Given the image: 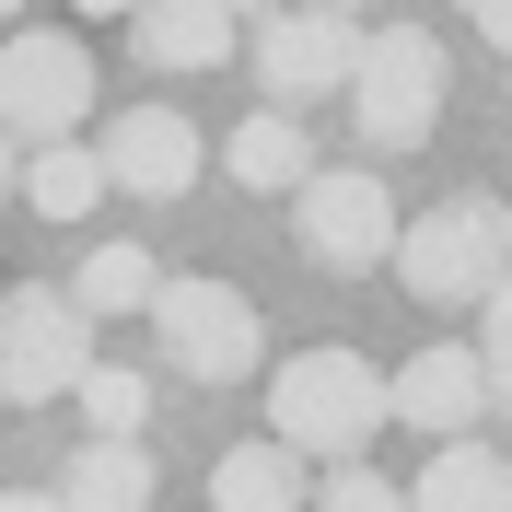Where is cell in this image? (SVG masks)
<instances>
[{
	"label": "cell",
	"instance_id": "10",
	"mask_svg": "<svg viewBox=\"0 0 512 512\" xmlns=\"http://www.w3.org/2000/svg\"><path fill=\"white\" fill-rule=\"evenodd\" d=\"M478 408H489V373H478L466 350H419L408 373H384V419H408V431L478 443Z\"/></svg>",
	"mask_w": 512,
	"mask_h": 512
},
{
	"label": "cell",
	"instance_id": "4",
	"mask_svg": "<svg viewBox=\"0 0 512 512\" xmlns=\"http://www.w3.org/2000/svg\"><path fill=\"white\" fill-rule=\"evenodd\" d=\"M82 117H94V47L59 35V24H24L12 47H0V140L59 152Z\"/></svg>",
	"mask_w": 512,
	"mask_h": 512
},
{
	"label": "cell",
	"instance_id": "3",
	"mask_svg": "<svg viewBox=\"0 0 512 512\" xmlns=\"http://www.w3.org/2000/svg\"><path fill=\"white\" fill-rule=\"evenodd\" d=\"M384 268H408L419 303H501V198H443V210H419L396 245H384Z\"/></svg>",
	"mask_w": 512,
	"mask_h": 512
},
{
	"label": "cell",
	"instance_id": "13",
	"mask_svg": "<svg viewBox=\"0 0 512 512\" xmlns=\"http://www.w3.org/2000/svg\"><path fill=\"white\" fill-rule=\"evenodd\" d=\"M59 291H70V315H82V326H105V315H152L163 268H152L140 245H94V256H82V280H59Z\"/></svg>",
	"mask_w": 512,
	"mask_h": 512
},
{
	"label": "cell",
	"instance_id": "7",
	"mask_svg": "<svg viewBox=\"0 0 512 512\" xmlns=\"http://www.w3.org/2000/svg\"><path fill=\"white\" fill-rule=\"evenodd\" d=\"M291 245L315 256V268H384V245H396V198L373 187V175H303L291 187Z\"/></svg>",
	"mask_w": 512,
	"mask_h": 512
},
{
	"label": "cell",
	"instance_id": "19",
	"mask_svg": "<svg viewBox=\"0 0 512 512\" xmlns=\"http://www.w3.org/2000/svg\"><path fill=\"white\" fill-rule=\"evenodd\" d=\"M303 501H315V512H408V489H396V478H373V466H338V478H326V489H303Z\"/></svg>",
	"mask_w": 512,
	"mask_h": 512
},
{
	"label": "cell",
	"instance_id": "16",
	"mask_svg": "<svg viewBox=\"0 0 512 512\" xmlns=\"http://www.w3.org/2000/svg\"><path fill=\"white\" fill-rule=\"evenodd\" d=\"M222 163H233V187H268V198H291L303 175H315V152H303V117H245Z\"/></svg>",
	"mask_w": 512,
	"mask_h": 512
},
{
	"label": "cell",
	"instance_id": "15",
	"mask_svg": "<svg viewBox=\"0 0 512 512\" xmlns=\"http://www.w3.org/2000/svg\"><path fill=\"white\" fill-rule=\"evenodd\" d=\"M233 24H245V12H222V0H163V12H140V47H152L163 70H210L233 47Z\"/></svg>",
	"mask_w": 512,
	"mask_h": 512
},
{
	"label": "cell",
	"instance_id": "1",
	"mask_svg": "<svg viewBox=\"0 0 512 512\" xmlns=\"http://www.w3.org/2000/svg\"><path fill=\"white\" fill-rule=\"evenodd\" d=\"M384 431V373L361 350H291L280 373H268V443L303 466V454H326V466H361V443Z\"/></svg>",
	"mask_w": 512,
	"mask_h": 512
},
{
	"label": "cell",
	"instance_id": "17",
	"mask_svg": "<svg viewBox=\"0 0 512 512\" xmlns=\"http://www.w3.org/2000/svg\"><path fill=\"white\" fill-rule=\"evenodd\" d=\"M12 198H24L35 222H82V210L105 198V175H94V152H82V140H59V152H35L24 175H12Z\"/></svg>",
	"mask_w": 512,
	"mask_h": 512
},
{
	"label": "cell",
	"instance_id": "6",
	"mask_svg": "<svg viewBox=\"0 0 512 512\" xmlns=\"http://www.w3.org/2000/svg\"><path fill=\"white\" fill-rule=\"evenodd\" d=\"M94 373V326L70 315V291H0V396L12 408H47Z\"/></svg>",
	"mask_w": 512,
	"mask_h": 512
},
{
	"label": "cell",
	"instance_id": "11",
	"mask_svg": "<svg viewBox=\"0 0 512 512\" xmlns=\"http://www.w3.org/2000/svg\"><path fill=\"white\" fill-rule=\"evenodd\" d=\"M152 454L140 443H82L70 454V478H59V512H152Z\"/></svg>",
	"mask_w": 512,
	"mask_h": 512
},
{
	"label": "cell",
	"instance_id": "2",
	"mask_svg": "<svg viewBox=\"0 0 512 512\" xmlns=\"http://www.w3.org/2000/svg\"><path fill=\"white\" fill-rule=\"evenodd\" d=\"M338 94H350L373 152H419L443 128V47H431V24H361V59Z\"/></svg>",
	"mask_w": 512,
	"mask_h": 512
},
{
	"label": "cell",
	"instance_id": "21",
	"mask_svg": "<svg viewBox=\"0 0 512 512\" xmlns=\"http://www.w3.org/2000/svg\"><path fill=\"white\" fill-rule=\"evenodd\" d=\"M0 198H12V140H0Z\"/></svg>",
	"mask_w": 512,
	"mask_h": 512
},
{
	"label": "cell",
	"instance_id": "20",
	"mask_svg": "<svg viewBox=\"0 0 512 512\" xmlns=\"http://www.w3.org/2000/svg\"><path fill=\"white\" fill-rule=\"evenodd\" d=\"M0 512H59V501H35V489H0Z\"/></svg>",
	"mask_w": 512,
	"mask_h": 512
},
{
	"label": "cell",
	"instance_id": "14",
	"mask_svg": "<svg viewBox=\"0 0 512 512\" xmlns=\"http://www.w3.org/2000/svg\"><path fill=\"white\" fill-rule=\"evenodd\" d=\"M210 512H303V466L280 443H233L210 466Z\"/></svg>",
	"mask_w": 512,
	"mask_h": 512
},
{
	"label": "cell",
	"instance_id": "12",
	"mask_svg": "<svg viewBox=\"0 0 512 512\" xmlns=\"http://www.w3.org/2000/svg\"><path fill=\"white\" fill-rule=\"evenodd\" d=\"M408 512H512L501 454H489V443H443V454L408 478Z\"/></svg>",
	"mask_w": 512,
	"mask_h": 512
},
{
	"label": "cell",
	"instance_id": "8",
	"mask_svg": "<svg viewBox=\"0 0 512 512\" xmlns=\"http://www.w3.org/2000/svg\"><path fill=\"white\" fill-rule=\"evenodd\" d=\"M361 59V12L315 0V12H256V70H268V94L303 105V94H338Z\"/></svg>",
	"mask_w": 512,
	"mask_h": 512
},
{
	"label": "cell",
	"instance_id": "18",
	"mask_svg": "<svg viewBox=\"0 0 512 512\" xmlns=\"http://www.w3.org/2000/svg\"><path fill=\"white\" fill-rule=\"evenodd\" d=\"M70 396L94 419V443H140V419H152V373H140V361H94Z\"/></svg>",
	"mask_w": 512,
	"mask_h": 512
},
{
	"label": "cell",
	"instance_id": "5",
	"mask_svg": "<svg viewBox=\"0 0 512 512\" xmlns=\"http://www.w3.org/2000/svg\"><path fill=\"white\" fill-rule=\"evenodd\" d=\"M152 338H163V361L187 384H245L268 361V326H256V303L233 280H163L152 291Z\"/></svg>",
	"mask_w": 512,
	"mask_h": 512
},
{
	"label": "cell",
	"instance_id": "9",
	"mask_svg": "<svg viewBox=\"0 0 512 512\" xmlns=\"http://www.w3.org/2000/svg\"><path fill=\"white\" fill-rule=\"evenodd\" d=\"M198 117H175V105H128V117H105V140H94V175L105 187H128V198H187L198 187Z\"/></svg>",
	"mask_w": 512,
	"mask_h": 512
}]
</instances>
